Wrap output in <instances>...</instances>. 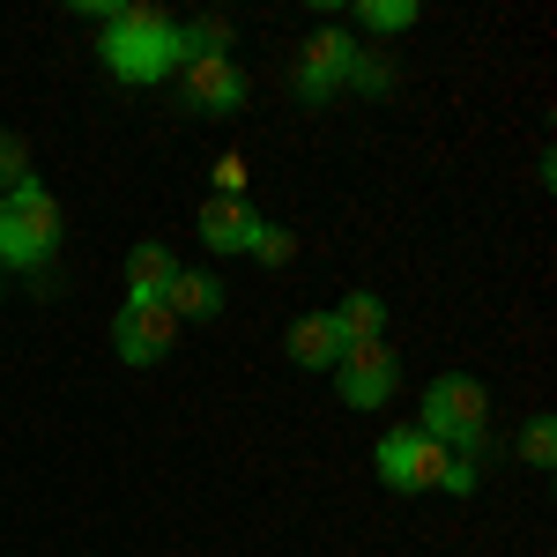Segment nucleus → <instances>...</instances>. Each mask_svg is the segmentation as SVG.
<instances>
[{"label":"nucleus","instance_id":"nucleus-9","mask_svg":"<svg viewBox=\"0 0 557 557\" xmlns=\"http://www.w3.org/2000/svg\"><path fill=\"white\" fill-rule=\"evenodd\" d=\"M260 223H268V215H253L246 201H223V194H209V201H201V215H194V231H201V246H209L215 260H231V253H253Z\"/></svg>","mask_w":557,"mask_h":557},{"label":"nucleus","instance_id":"nucleus-3","mask_svg":"<svg viewBox=\"0 0 557 557\" xmlns=\"http://www.w3.org/2000/svg\"><path fill=\"white\" fill-rule=\"evenodd\" d=\"M60 260V201L38 172L0 194V275H45Z\"/></svg>","mask_w":557,"mask_h":557},{"label":"nucleus","instance_id":"nucleus-12","mask_svg":"<svg viewBox=\"0 0 557 557\" xmlns=\"http://www.w3.org/2000/svg\"><path fill=\"white\" fill-rule=\"evenodd\" d=\"M223 298H231V290H223V275H209V268H178L172 290H164V312L186 327V320H215Z\"/></svg>","mask_w":557,"mask_h":557},{"label":"nucleus","instance_id":"nucleus-16","mask_svg":"<svg viewBox=\"0 0 557 557\" xmlns=\"http://www.w3.org/2000/svg\"><path fill=\"white\" fill-rule=\"evenodd\" d=\"M513 454H520L535 475H550V469H557V424H550V417H528V431H520Z\"/></svg>","mask_w":557,"mask_h":557},{"label":"nucleus","instance_id":"nucleus-11","mask_svg":"<svg viewBox=\"0 0 557 557\" xmlns=\"http://www.w3.org/2000/svg\"><path fill=\"white\" fill-rule=\"evenodd\" d=\"M172 275H178V253L164 246V238H141V246L127 253V298L120 305H164Z\"/></svg>","mask_w":557,"mask_h":557},{"label":"nucleus","instance_id":"nucleus-8","mask_svg":"<svg viewBox=\"0 0 557 557\" xmlns=\"http://www.w3.org/2000/svg\"><path fill=\"white\" fill-rule=\"evenodd\" d=\"M178 343V320L164 305H120L112 312V357L134 364V372H149V364H164Z\"/></svg>","mask_w":557,"mask_h":557},{"label":"nucleus","instance_id":"nucleus-18","mask_svg":"<svg viewBox=\"0 0 557 557\" xmlns=\"http://www.w3.org/2000/svg\"><path fill=\"white\" fill-rule=\"evenodd\" d=\"M23 178H30V141H23L15 127H0V194L23 186Z\"/></svg>","mask_w":557,"mask_h":557},{"label":"nucleus","instance_id":"nucleus-7","mask_svg":"<svg viewBox=\"0 0 557 557\" xmlns=\"http://www.w3.org/2000/svg\"><path fill=\"white\" fill-rule=\"evenodd\" d=\"M178 104L186 112H209V120H231V112H246V97H253V83H246V67L238 60H186L172 75Z\"/></svg>","mask_w":557,"mask_h":557},{"label":"nucleus","instance_id":"nucleus-20","mask_svg":"<svg viewBox=\"0 0 557 557\" xmlns=\"http://www.w3.org/2000/svg\"><path fill=\"white\" fill-rule=\"evenodd\" d=\"M215 194H223V201H246V157H223V164H215Z\"/></svg>","mask_w":557,"mask_h":557},{"label":"nucleus","instance_id":"nucleus-21","mask_svg":"<svg viewBox=\"0 0 557 557\" xmlns=\"http://www.w3.org/2000/svg\"><path fill=\"white\" fill-rule=\"evenodd\" d=\"M0 298H8V283H0Z\"/></svg>","mask_w":557,"mask_h":557},{"label":"nucleus","instance_id":"nucleus-13","mask_svg":"<svg viewBox=\"0 0 557 557\" xmlns=\"http://www.w3.org/2000/svg\"><path fill=\"white\" fill-rule=\"evenodd\" d=\"M327 312H335L343 343H386V298L380 290H349V298L327 305Z\"/></svg>","mask_w":557,"mask_h":557},{"label":"nucleus","instance_id":"nucleus-15","mask_svg":"<svg viewBox=\"0 0 557 557\" xmlns=\"http://www.w3.org/2000/svg\"><path fill=\"white\" fill-rule=\"evenodd\" d=\"M343 89H349V97H386V89H394V52H372V45H357V60H349Z\"/></svg>","mask_w":557,"mask_h":557},{"label":"nucleus","instance_id":"nucleus-19","mask_svg":"<svg viewBox=\"0 0 557 557\" xmlns=\"http://www.w3.org/2000/svg\"><path fill=\"white\" fill-rule=\"evenodd\" d=\"M475 483H483V461H461V454H454V469L438 475V491H446V498H475Z\"/></svg>","mask_w":557,"mask_h":557},{"label":"nucleus","instance_id":"nucleus-1","mask_svg":"<svg viewBox=\"0 0 557 557\" xmlns=\"http://www.w3.org/2000/svg\"><path fill=\"white\" fill-rule=\"evenodd\" d=\"M97 60H104L112 83H127V89L172 83L178 67H186L178 15H172V8H157V0H120L112 23H104V38H97Z\"/></svg>","mask_w":557,"mask_h":557},{"label":"nucleus","instance_id":"nucleus-17","mask_svg":"<svg viewBox=\"0 0 557 557\" xmlns=\"http://www.w3.org/2000/svg\"><path fill=\"white\" fill-rule=\"evenodd\" d=\"M253 260L260 268H290V260H298V231H290V223H260Z\"/></svg>","mask_w":557,"mask_h":557},{"label":"nucleus","instance_id":"nucleus-5","mask_svg":"<svg viewBox=\"0 0 557 557\" xmlns=\"http://www.w3.org/2000/svg\"><path fill=\"white\" fill-rule=\"evenodd\" d=\"M349 60H357V38H349L343 23H320V30L305 38V52L290 60V97H298V104H335Z\"/></svg>","mask_w":557,"mask_h":557},{"label":"nucleus","instance_id":"nucleus-10","mask_svg":"<svg viewBox=\"0 0 557 557\" xmlns=\"http://www.w3.org/2000/svg\"><path fill=\"white\" fill-rule=\"evenodd\" d=\"M343 327H335V312H298L290 320V335H283V357L298 364V372H335L343 364Z\"/></svg>","mask_w":557,"mask_h":557},{"label":"nucleus","instance_id":"nucleus-14","mask_svg":"<svg viewBox=\"0 0 557 557\" xmlns=\"http://www.w3.org/2000/svg\"><path fill=\"white\" fill-rule=\"evenodd\" d=\"M417 23H424L417 0H357V30H372V38H401Z\"/></svg>","mask_w":557,"mask_h":557},{"label":"nucleus","instance_id":"nucleus-2","mask_svg":"<svg viewBox=\"0 0 557 557\" xmlns=\"http://www.w3.org/2000/svg\"><path fill=\"white\" fill-rule=\"evenodd\" d=\"M417 431L438 438L446 454H461V461H483L491 454V386L475 372H438L417 401Z\"/></svg>","mask_w":557,"mask_h":557},{"label":"nucleus","instance_id":"nucleus-6","mask_svg":"<svg viewBox=\"0 0 557 557\" xmlns=\"http://www.w3.org/2000/svg\"><path fill=\"white\" fill-rule=\"evenodd\" d=\"M394 386H401V357H394V343H349L343 364H335V394H343L349 409H386L394 401Z\"/></svg>","mask_w":557,"mask_h":557},{"label":"nucleus","instance_id":"nucleus-4","mask_svg":"<svg viewBox=\"0 0 557 557\" xmlns=\"http://www.w3.org/2000/svg\"><path fill=\"white\" fill-rule=\"evenodd\" d=\"M372 469H380V483L394 498H424V491H438V475L454 469V454H446L438 438H424L417 424H394V431H380V446H372Z\"/></svg>","mask_w":557,"mask_h":557}]
</instances>
